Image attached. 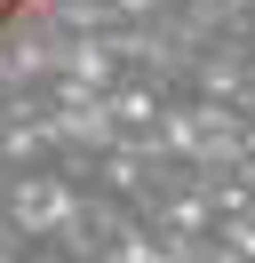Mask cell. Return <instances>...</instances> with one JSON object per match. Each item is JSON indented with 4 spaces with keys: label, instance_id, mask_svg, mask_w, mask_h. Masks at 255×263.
Segmentation results:
<instances>
[{
    "label": "cell",
    "instance_id": "obj_1",
    "mask_svg": "<svg viewBox=\"0 0 255 263\" xmlns=\"http://www.w3.org/2000/svg\"><path fill=\"white\" fill-rule=\"evenodd\" d=\"M24 8H32V0H0V32H8V24L24 16Z\"/></svg>",
    "mask_w": 255,
    "mask_h": 263
}]
</instances>
